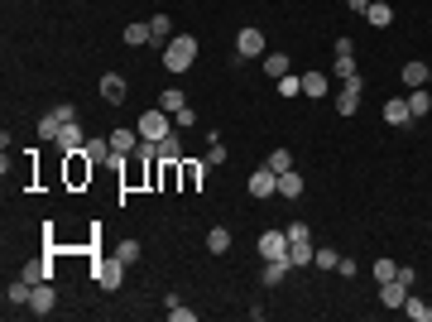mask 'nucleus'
Here are the masks:
<instances>
[{
  "label": "nucleus",
  "mask_w": 432,
  "mask_h": 322,
  "mask_svg": "<svg viewBox=\"0 0 432 322\" xmlns=\"http://www.w3.org/2000/svg\"><path fill=\"white\" fill-rule=\"evenodd\" d=\"M265 73L269 78H288V54H265Z\"/></svg>",
  "instance_id": "34"
},
{
  "label": "nucleus",
  "mask_w": 432,
  "mask_h": 322,
  "mask_svg": "<svg viewBox=\"0 0 432 322\" xmlns=\"http://www.w3.org/2000/svg\"><path fill=\"white\" fill-rule=\"evenodd\" d=\"M159 159L163 163H183V159H188V154H183V135H178V130L159 140Z\"/></svg>",
  "instance_id": "17"
},
{
  "label": "nucleus",
  "mask_w": 432,
  "mask_h": 322,
  "mask_svg": "<svg viewBox=\"0 0 432 322\" xmlns=\"http://www.w3.org/2000/svg\"><path fill=\"white\" fill-rule=\"evenodd\" d=\"M149 34H154L149 44L163 54V49H168V39H173V20H168V15H154V20H149Z\"/></svg>",
  "instance_id": "19"
},
{
  "label": "nucleus",
  "mask_w": 432,
  "mask_h": 322,
  "mask_svg": "<svg viewBox=\"0 0 432 322\" xmlns=\"http://www.w3.org/2000/svg\"><path fill=\"white\" fill-rule=\"evenodd\" d=\"M360 87H365V82H351V87L336 92V111H341V116H355V111H360Z\"/></svg>",
  "instance_id": "18"
},
{
  "label": "nucleus",
  "mask_w": 432,
  "mask_h": 322,
  "mask_svg": "<svg viewBox=\"0 0 432 322\" xmlns=\"http://www.w3.org/2000/svg\"><path fill=\"white\" fill-rule=\"evenodd\" d=\"M82 144H87V135H82L77 120H68V125H63V135L53 140V149H58V154H77Z\"/></svg>",
  "instance_id": "11"
},
{
  "label": "nucleus",
  "mask_w": 432,
  "mask_h": 322,
  "mask_svg": "<svg viewBox=\"0 0 432 322\" xmlns=\"http://www.w3.org/2000/svg\"><path fill=\"white\" fill-rule=\"evenodd\" d=\"M207 173H212V163H207V159H183V163H178V188H183V192L202 188Z\"/></svg>",
  "instance_id": "6"
},
{
  "label": "nucleus",
  "mask_w": 432,
  "mask_h": 322,
  "mask_svg": "<svg viewBox=\"0 0 432 322\" xmlns=\"http://www.w3.org/2000/svg\"><path fill=\"white\" fill-rule=\"evenodd\" d=\"M279 197H288V202H293V197H303V173H298V168L279 173Z\"/></svg>",
  "instance_id": "22"
},
{
  "label": "nucleus",
  "mask_w": 432,
  "mask_h": 322,
  "mask_svg": "<svg viewBox=\"0 0 432 322\" xmlns=\"http://www.w3.org/2000/svg\"><path fill=\"white\" fill-rule=\"evenodd\" d=\"M331 78H341V87L360 82V73H355V54H336L331 58Z\"/></svg>",
  "instance_id": "14"
},
{
  "label": "nucleus",
  "mask_w": 432,
  "mask_h": 322,
  "mask_svg": "<svg viewBox=\"0 0 432 322\" xmlns=\"http://www.w3.org/2000/svg\"><path fill=\"white\" fill-rule=\"evenodd\" d=\"M159 106L168 111V116H173V111H183V106H188V97H183V87H163V92H159Z\"/></svg>",
  "instance_id": "25"
},
{
  "label": "nucleus",
  "mask_w": 432,
  "mask_h": 322,
  "mask_svg": "<svg viewBox=\"0 0 432 322\" xmlns=\"http://www.w3.org/2000/svg\"><path fill=\"white\" fill-rule=\"evenodd\" d=\"M404 87H428V63H423V58L404 63Z\"/></svg>",
  "instance_id": "24"
},
{
  "label": "nucleus",
  "mask_w": 432,
  "mask_h": 322,
  "mask_svg": "<svg viewBox=\"0 0 432 322\" xmlns=\"http://www.w3.org/2000/svg\"><path fill=\"white\" fill-rule=\"evenodd\" d=\"M236 58H265V34L255 25H245L241 34H236Z\"/></svg>",
  "instance_id": "8"
},
{
  "label": "nucleus",
  "mask_w": 432,
  "mask_h": 322,
  "mask_svg": "<svg viewBox=\"0 0 432 322\" xmlns=\"http://www.w3.org/2000/svg\"><path fill=\"white\" fill-rule=\"evenodd\" d=\"M135 130H139V140H149V144H159L163 135H173V130H178V125H173V116H168V111H163V106H154V111H144V116H139V120H135Z\"/></svg>",
  "instance_id": "2"
},
{
  "label": "nucleus",
  "mask_w": 432,
  "mask_h": 322,
  "mask_svg": "<svg viewBox=\"0 0 432 322\" xmlns=\"http://www.w3.org/2000/svg\"><path fill=\"white\" fill-rule=\"evenodd\" d=\"M265 163H269L274 173H288V168H293V154H288V149H274V154H269Z\"/></svg>",
  "instance_id": "38"
},
{
  "label": "nucleus",
  "mask_w": 432,
  "mask_h": 322,
  "mask_svg": "<svg viewBox=\"0 0 432 322\" xmlns=\"http://www.w3.org/2000/svg\"><path fill=\"white\" fill-rule=\"evenodd\" d=\"M346 5H351V15H365V10H370V0H346Z\"/></svg>",
  "instance_id": "46"
},
{
  "label": "nucleus",
  "mask_w": 432,
  "mask_h": 322,
  "mask_svg": "<svg viewBox=\"0 0 432 322\" xmlns=\"http://www.w3.org/2000/svg\"><path fill=\"white\" fill-rule=\"evenodd\" d=\"M404 313H408L413 322H432V303H423V298L408 294V298H404Z\"/></svg>",
  "instance_id": "31"
},
{
  "label": "nucleus",
  "mask_w": 432,
  "mask_h": 322,
  "mask_svg": "<svg viewBox=\"0 0 432 322\" xmlns=\"http://www.w3.org/2000/svg\"><path fill=\"white\" fill-rule=\"evenodd\" d=\"M63 125H68V120H63V111H49V116H44V120H39V135H44V140H49V144H53L58 135H63Z\"/></svg>",
  "instance_id": "23"
},
{
  "label": "nucleus",
  "mask_w": 432,
  "mask_h": 322,
  "mask_svg": "<svg viewBox=\"0 0 432 322\" xmlns=\"http://www.w3.org/2000/svg\"><path fill=\"white\" fill-rule=\"evenodd\" d=\"M125 97H130V82L120 78V73H106V78H101V101H110V106H120Z\"/></svg>",
  "instance_id": "10"
},
{
  "label": "nucleus",
  "mask_w": 432,
  "mask_h": 322,
  "mask_svg": "<svg viewBox=\"0 0 432 322\" xmlns=\"http://www.w3.org/2000/svg\"><path fill=\"white\" fill-rule=\"evenodd\" d=\"M207 250H212V255H226V250H231V231H226V226H212V231H207Z\"/></svg>",
  "instance_id": "29"
},
{
  "label": "nucleus",
  "mask_w": 432,
  "mask_h": 322,
  "mask_svg": "<svg viewBox=\"0 0 432 322\" xmlns=\"http://www.w3.org/2000/svg\"><path fill=\"white\" fill-rule=\"evenodd\" d=\"M226 159H231V154H226V144H221V135L212 130V149H207V163H212V168H216V163H226Z\"/></svg>",
  "instance_id": "39"
},
{
  "label": "nucleus",
  "mask_w": 432,
  "mask_h": 322,
  "mask_svg": "<svg viewBox=\"0 0 432 322\" xmlns=\"http://www.w3.org/2000/svg\"><path fill=\"white\" fill-rule=\"evenodd\" d=\"M149 39H154V34H149V20H144V25H125V44H130V49H144Z\"/></svg>",
  "instance_id": "32"
},
{
  "label": "nucleus",
  "mask_w": 432,
  "mask_h": 322,
  "mask_svg": "<svg viewBox=\"0 0 432 322\" xmlns=\"http://www.w3.org/2000/svg\"><path fill=\"white\" fill-rule=\"evenodd\" d=\"M115 255H120V260H125V265H135L139 255H144V245H139V241H135V236H125V241L115 245Z\"/></svg>",
  "instance_id": "33"
},
{
  "label": "nucleus",
  "mask_w": 432,
  "mask_h": 322,
  "mask_svg": "<svg viewBox=\"0 0 432 322\" xmlns=\"http://www.w3.org/2000/svg\"><path fill=\"white\" fill-rule=\"evenodd\" d=\"M168 318H173V322H197V313H192V308H178V303H173V308H168Z\"/></svg>",
  "instance_id": "42"
},
{
  "label": "nucleus",
  "mask_w": 432,
  "mask_h": 322,
  "mask_svg": "<svg viewBox=\"0 0 432 322\" xmlns=\"http://www.w3.org/2000/svg\"><path fill=\"white\" fill-rule=\"evenodd\" d=\"M413 294L408 284H399V279H389V284H379V303L384 308H404V298Z\"/></svg>",
  "instance_id": "16"
},
{
  "label": "nucleus",
  "mask_w": 432,
  "mask_h": 322,
  "mask_svg": "<svg viewBox=\"0 0 432 322\" xmlns=\"http://www.w3.org/2000/svg\"><path fill=\"white\" fill-rule=\"evenodd\" d=\"M82 154H87L91 163H106L115 149H110V140H87V144H82Z\"/></svg>",
  "instance_id": "26"
},
{
  "label": "nucleus",
  "mask_w": 432,
  "mask_h": 322,
  "mask_svg": "<svg viewBox=\"0 0 432 322\" xmlns=\"http://www.w3.org/2000/svg\"><path fill=\"white\" fill-rule=\"evenodd\" d=\"M255 250H260V260H288V231H260V241H255Z\"/></svg>",
  "instance_id": "4"
},
{
  "label": "nucleus",
  "mask_w": 432,
  "mask_h": 322,
  "mask_svg": "<svg viewBox=\"0 0 432 322\" xmlns=\"http://www.w3.org/2000/svg\"><path fill=\"white\" fill-rule=\"evenodd\" d=\"M394 279H399V284H408V289L418 284V274H413V269H408V265H399V274H394Z\"/></svg>",
  "instance_id": "44"
},
{
  "label": "nucleus",
  "mask_w": 432,
  "mask_h": 322,
  "mask_svg": "<svg viewBox=\"0 0 432 322\" xmlns=\"http://www.w3.org/2000/svg\"><path fill=\"white\" fill-rule=\"evenodd\" d=\"M379 116H384L389 125H408V120H413V111H408V101H399V97H389V101H384V111H379Z\"/></svg>",
  "instance_id": "20"
},
{
  "label": "nucleus",
  "mask_w": 432,
  "mask_h": 322,
  "mask_svg": "<svg viewBox=\"0 0 432 322\" xmlns=\"http://www.w3.org/2000/svg\"><path fill=\"white\" fill-rule=\"evenodd\" d=\"M53 308H58V298H53V279L34 284V294H29V313H34V318H49Z\"/></svg>",
  "instance_id": "9"
},
{
  "label": "nucleus",
  "mask_w": 432,
  "mask_h": 322,
  "mask_svg": "<svg viewBox=\"0 0 432 322\" xmlns=\"http://www.w3.org/2000/svg\"><path fill=\"white\" fill-rule=\"evenodd\" d=\"M29 294H34V284H29L25 274L10 279V284H5V308H29Z\"/></svg>",
  "instance_id": "12"
},
{
  "label": "nucleus",
  "mask_w": 432,
  "mask_h": 322,
  "mask_svg": "<svg viewBox=\"0 0 432 322\" xmlns=\"http://www.w3.org/2000/svg\"><path fill=\"white\" fill-rule=\"evenodd\" d=\"M408 111H413V116H432V92H428V87H413V97H408Z\"/></svg>",
  "instance_id": "28"
},
{
  "label": "nucleus",
  "mask_w": 432,
  "mask_h": 322,
  "mask_svg": "<svg viewBox=\"0 0 432 322\" xmlns=\"http://www.w3.org/2000/svg\"><path fill=\"white\" fill-rule=\"evenodd\" d=\"M192 63H197V39L192 34H173L168 49H163V68L168 73H188Z\"/></svg>",
  "instance_id": "1"
},
{
  "label": "nucleus",
  "mask_w": 432,
  "mask_h": 322,
  "mask_svg": "<svg viewBox=\"0 0 432 322\" xmlns=\"http://www.w3.org/2000/svg\"><path fill=\"white\" fill-rule=\"evenodd\" d=\"M336 274H341V279H355V260H336Z\"/></svg>",
  "instance_id": "45"
},
{
  "label": "nucleus",
  "mask_w": 432,
  "mask_h": 322,
  "mask_svg": "<svg viewBox=\"0 0 432 322\" xmlns=\"http://www.w3.org/2000/svg\"><path fill=\"white\" fill-rule=\"evenodd\" d=\"M336 260H341V255H336L331 245H317V250H312V265L317 269H336Z\"/></svg>",
  "instance_id": "35"
},
{
  "label": "nucleus",
  "mask_w": 432,
  "mask_h": 322,
  "mask_svg": "<svg viewBox=\"0 0 432 322\" xmlns=\"http://www.w3.org/2000/svg\"><path fill=\"white\" fill-rule=\"evenodd\" d=\"M326 92H331V82H326L322 73H307V78H303V97H317V101H322Z\"/></svg>",
  "instance_id": "27"
},
{
  "label": "nucleus",
  "mask_w": 432,
  "mask_h": 322,
  "mask_svg": "<svg viewBox=\"0 0 432 322\" xmlns=\"http://www.w3.org/2000/svg\"><path fill=\"white\" fill-rule=\"evenodd\" d=\"M91 173H96V163L87 159V154H63V183H68V188H87V183H91Z\"/></svg>",
  "instance_id": "3"
},
{
  "label": "nucleus",
  "mask_w": 432,
  "mask_h": 322,
  "mask_svg": "<svg viewBox=\"0 0 432 322\" xmlns=\"http://www.w3.org/2000/svg\"><path fill=\"white\" fill-rule=\"evenodd\" d=\"M106 140H110V149H115V154H135L139 130H135V125H120V130H110Z\"/></svg>",
  "instance_id": "13"
},
{
  "label": "nucleus",
  "mask_w": 432,
  "mask_h": 322,
  "mask_svg": "<svg viewBox=\"0 0 432 322\" xmlns=\"http://www.w3.org/2000/svg\"><path fill=\"white\" fill-rule=\"evenodd\" d=\"M336 54H355V39H336V44H331V58Z\"/></svg>",
  "instance_id": "43"
},
{
  "label": "nucleus",
  "mask_w": 432,
  "mask_h": 322,
  "mask_svg": "<svg viewBox=\"0 0 432 322\" xmlns=\"http://www.w3.org/2000/svg\"><path fill=\"white\" fill-rule=\"evenodd\" d=\"M173 125H178V130H192V125H197V116L183 106V111H173Z\"/></svg>",
  "instance_id": "41"
},
{
  "label": "nucleus",
  "mask_w": 432,
  "mask_h": 322,
  "mask_svg": "<svg viewBox=\"0 0 432 322\" xmlns=\"http://www.w3.org/2000/svg\"><path fill=\"white\" fill-rule=\"evenodd\" d=\"M91 274H96V284H101L106 294H115V289L125 284V260H120V255H110V260H96V269H91Z\"/></svg>",
  "instance_id": "5"
},
{
  "label": "nucleus",
  "mask_w": 432,
  "mask_h": 322,
  "mask_svg": "<svg viewBox=\"0 0 432 322\" xmlns=\"http://www.w3.org/2000/svg\"><path fill=\"white\" fill-rule=\"evenodd\" d=\"M288 269H293V265H288V260H265V274H260V284H265V289H279Z\"/></svg>",
  "instance_id": "21"
},
{
  "label": "nucleus",
  "mask_w": 432,
  "mask_h": 322,
  "mask_svg": "<svg viewBox=\"0 0 432 322\" xmlns=\"http://www.w3.org/2000/svg\"><path fill=\"white\" fill-rule=\"evenodd\" d=\"M288 265H293V269H307V265H312V241L288 245Z\"/></svg>",
  "instance_id": "30"
},
{
  "label": "nucleus",
  "mask_w": 432,
  "mask_h": 322,
  "mask_svg": "<svg viewBox=\"0 0 432 322\" xmlns=\"http://www.w3.org/2000/svg\"><path fill=\"white\" fill-rule=\"evenodd\" d=\"M303 92V78H279V97H298Z\"/></svg>",
  "instance_id": "40"
},
{
  "label": "nucleus",
  "mask_w": 432,
  "mask_h": 322,
  "mask_svg": "<svg viewBox=\"0 0 432 322\" xmlns=\"http://www.w3.org/2000/svg\"><path fill=\"white\" fill-rule=\"evenodd\" d=\"M370 274H375V284H389V279L399 274V265H394V260H375V265H370Z\"/></svg>",
  "instance_id": "36"
},
{
  "label": "nucleus",
  "mask_w": 432,
  "mask_h": 322,
  "mask_svg": "<svg viewBox=\"0 0 432 322\" xmlns=\"http://www.w3.org/2000/svg\"><path fill=\"white\" fill-rule=\"evenodd\" d=\"M365 25L389 29V25H394V5H389V0H370V10H365Z\"/></svg>",
  "instance_id": "15"
},
{
  "label": "nucleus",
  "mask_w": 432,
  "mask_h": 322,
  "mask_svg": "<svg viewBox=\"0 0 432 322\" xmlns=\"http://www.w3.org/2000/svg\"><path fill=\"white\" fill-rule=\"evenodd\" d=\"M245 188H250V197H279V173L265 163V168H255V173H250V183H245Z\"/></svg>",
  "instance_id": "7"
},
{
  "label": "nucleus",
  "mask_w": 432,
  "mask_h": 322,
  "mask_svg": "<svg viewBox=\"0 0 432 322\" xmlns=\"http://www.w3.org/2000/svg\"><path fill=\"white\" fill-rule=\"evenodd\" d=\"M284 231H288V245H298V241H312V226H307V221H288Z\"/></svg>",
  "instance_id": "37"
}]
</instances>
